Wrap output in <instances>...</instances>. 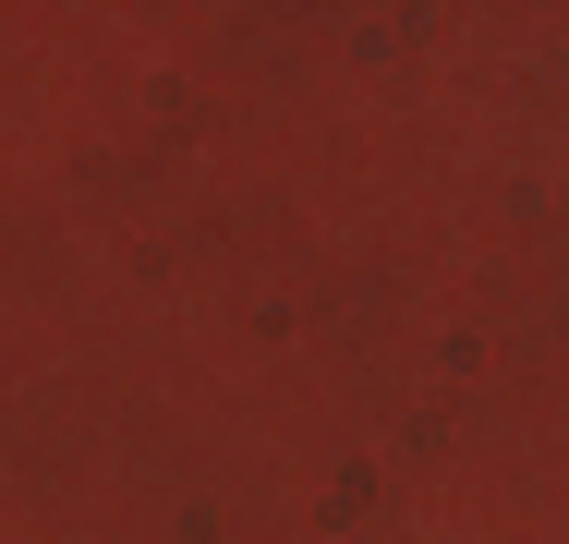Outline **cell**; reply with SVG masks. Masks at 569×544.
I'll list each match as a JSON object with an SVG mask.
<instances>
[]
</instances>
